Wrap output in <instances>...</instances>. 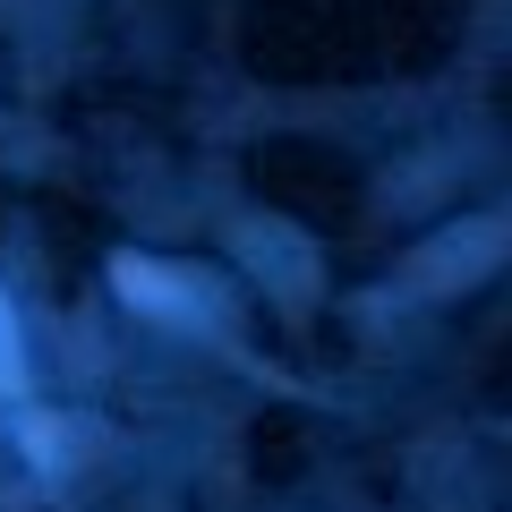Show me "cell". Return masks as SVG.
<instances>
[{
  "label": "cell",
  "mask_w": 512,
  "mask_h": 512,
  "mask_svg": "<svg viewBox=\"0 0 512 512\" xmlns=\"http://www.w3.org/2000/svg\"><path fill=\"white\" fill-rule=\"evenodd\" d=\"M504 248H512V222H461L453 239H436V248L410 256V282H419V291H461V282H478Z\"/></svg>",
  "instance_id": "cell-1"
},
{
  "label": "cell",
  "mask_w": 512,
  "mask_h": 512,
  "mask_svg": "<svg viewBox=\"0 0 512 512\" xmlns=\"http://www.w3.org/2000/svg\"><path fill=\"white\" fill-rule=\"evenodd\" d=\"M26 384V359H18V316H9V299H0V393H18Z\"/></svg>",
  "instance_id": "cell-2"
}]
</instances>
